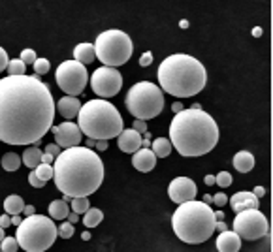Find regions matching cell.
<instances>
[{"label":"cell","mask_w":273,"mask_h":252,"mask_svg":"<svg viewBox=\"0 0 273 252\" xmlns=\"http://www.w3.org/2000/svg\"><path fill=\"white\" fill-rule=\"evenodd\" d=\"M53 119V94L38 73L0 79V141L38 145L51 130Z\"/></svg>","instance_id":"6da1fadb"},{"label":"cell","mask_w":273,"mask_h":252,"mask_svg":"<svg viewBox=\"0 0 273 252\" xmlns=\"http://www.w3.org/2000/svg\"><path fill=\"white\" fill-rule=\"evenodd\" d=\"M104 162L92 149H62L53 162V181L57 188L70 198H89L104 182Z\"/></svg>","instance_id":"7a4b0ae2"},{"label":"cell","mask_w":273,"mask_h":252,"mask_svg":"<svg viewBox=\"0 0 273 252\" xmlns=\"http://www.w3.org/2000/svg\"><path fill=\"white\" fill-rule=\"evenodd\" d=\"M217 141L218 126L209 113L192 108L175 113L170 125V143L181 156H203L215 149Z\"/></svg>","instance_id":"3957f363"},{"label":"cell","mask_w":273,"mask_h":252,"mask_svg":"<svg viewBox=\"0 0 273 252\" xmlns=\"http://www.w3.org/2000/svg\"><path fill=\"white\" fill-rule=\"evenodd\" d=\"M160 89L177 98H192L203 90L207 83L205 66L190 55H170L158 66Z\"/></svg>","instance_id":"277c9868"},{"label":"cell","mask_w":273,"mask_h":252,"mask_svg":"<svg viewBox=\"0 0 273 252\" xmlns=\"http://www.w3.org/2000/svg\"><path fill=\"white\" fill-rule=\"evenodd\" d=\"M215 211L209 203L188 199L179 203L172 216L173 234L188 245L205 243L215 232Z\"/></svg>","instance_id":"5b68a950"},{"label":"cell","mask_w":273,"mask_h":252,"mask_svg":"<svg viewBox=\"0 0 273 252\" xmlns=\"http://www.w3.org/2000/svg\"><path fill=\"white\" fill-rule=\"evenodd\" d=\"M77 126L87 138L104 141L117 138L125 130V123L119 109L104 98L89 100L81 106L77 113Z\"/></svg>","instance_id":"8992f818"},{"label":"cell","mask_w":273,"mask_h":252,"mask_svg":"<svg viewBox=\"0 0 273 252\" xmlns=\"http://www.w3.org/2000/svg\"><path fill=\"white\" fill-rule=\"evenodd\" d=\"M17 245L25 252H45L53 247L57 239V226L49 216L30 215L21 220L17 226Z\"/></svg>","instance_id":"52a82bcc"},{"label":"cell","mask_w":273,"mask_h":252,"mask_svg":"<svg viewBox=\"0 0 273 252\" xmlns=\"http://www.w3.org/2000/svg\"><path fill=\"white\" fill-rule=\"evenodd\" d=\"M125 104L132 117H136L140 121H149L164 111L166 100L158 85L151 83V81H140L128 89Z\"/></svg>","instance_id":"ba28073f"},{"label":"cell","mask_w":273,"mask_h":252,"mask_svg":"<svg viewBox=\"0 0 273 252\" xmlns=\"http://www.w3.org/2000/svg\"><path fill=\"white\" fill-rule=\"evenodd\" d=\"M132 51H134L132 40L123 30L111 28V30H104L102 34L96 36L94 55L104 66H109V68L123 66L125 62L130 60Z\"/></svg>","instance_id":"9c48e42d"},{"label":"cell","mask_w":273,"mask_h":252,"mask_svg":"<svg viewBox=\"0 0 273 252\" xmlns=\"http://www.w3.org/2000/svg\"><path fill=\"white\" fill-rule=\"evenodd\" d=\"M55 81L58 89L68 96H79L85 90L89 81L87 66L77 60H64L55 72Z\"/></svg>","instance_id":"30bf717a"},{"label":"cell","mask_w":273,"mask_h":252,"mask_svg":"<svg viewBox=\"0 0 273 252\" xmlns=\"http://www.w3.org/2000/svg\"><path fill=\"white\" fill-rule=\"evenodd\" d=\"M234 232L247 241H256V239L266 237L270 232L268 216L260 209L239 211L237 216L234 218Z\"/></svg>","instance_id":"8fae6325"},{"label":"cell","mask_w":273,"mask_h":252,"mask_svg":"<svg viewBox=\"0 0 273 252\" xmlns=\"http://www.w3.org/2000/svg\"><path fill=\"white\" fill-rule=\"evenodd\" d=\"M91 89L94 90L96 96L100 98H111L117 96L119 90L123 89V75L117 68L100 66L91 75Z\"/></svg>","instance_id":"7c38bea8"},{"label":"cell","mask_w":273,"mask_h":252,"mask_svg":"<svg viewBox=\"0 0 273 252\" xmlns=\"http://www.w3.org/2000/svg\"><path fill=\"white\" fill-rule=\"evenodd\" d=\"M53 130V136H55V141L60 149H70V147H75L79 145L81 140H83V134L79 130V126L75 123H60L58 126H51Z\"/></svg>","instance_id":"4fadbf2b"},{"label":"cell","mask_w":273,"mask_h":252,"mask_svg":"<svg viewBox=\"0 0 273 252\" xmlns=\"http://www.w3.org/2000/svg\"><path fill=\"white\" fill-rule=\"evenodd\" d=\"M196 194H198L196 182L190 177H175L168 186V196L177 205L183 203V201H188V199H194Z\"/></svg>","instance_id":"5bb4252c"},{"label":"cell","mask_w":273,"mask_h":252,"mask_svg":"<svg viewBox=\"0 0 273 252\" xmlns=\"http://www.w3.org/2000/svg\"><path fill=\"white\" fill-rule=\"evenodd\" d=\"M117 145L123 153L134 154L138 149H142V134L134 128H127L117 136Z\"/></svg>","instance_id":"9a60e30c"},{"label":"cell","mask_w":273,"mask_h":252,"mask_svg":"<svg viewBox=\"0 0 273 252\" xmlns=\"http://www.w3.org/2000/svg\"><path fill=\"white\" fill-rule=\"evenodd\" d=\"M132 166L138 169V171H142V173H149L151 169L157 166V156L155 153L151 151V149H138L134 156H132Z\"/></svg>","instance_id":"2e32d148"},{"label":"cell","mask_w":273,"mask_h":252,"mask_svg":"<svg viewBox=\"0 0 273 252\" xmlns=\"http://www.w3.org/2000/svg\"><path fill=\"white\" fill-rule=\"evenodd\" d=\"M232 205V209L236 211V213H239V211H245V209H258L260 201L258 198L255 196L253 192H237V194H234V196L228 199Z\"/></svg>","instance_id":"e0dca14e"},{"label":"cell","mask_w":273,"mask_h":252,"mask_svg":"<svg viewBox=\"0 0 273 252\" xmlns=\"http://www.w3.org/2000/svg\"><path fill=\"white\" fill-rule=\"evenodd\" d=\"M217 249L218 252H239L241 249V237L232 230V232H220L217 237Z\"/></svg>","instance_id":"ac0fdd59"},{"label":"cell","mask_w":273,"mask_h":252,"mask_svg":"<svg viewBox=\"0 0 273 252\" xmlns=\"http://www.w3.org/2000/svg\"><path fill=\"white\" fill-rule=\"evenodd\" d=\"M58 109V113L64 117V119H73V117H77V113L81 109V102L75 98V96H64V98L58 100V104L55 106Z\"/></svg>","instance_id":"d6986e66"},{"label":"cell","mask_w":273,"mask_h":252,"mask_svg":"<svg viewBox=\"0 0 273 252\" xmlns=\"http://www.w3.org/2000/svg\"><path fill=\"white\" fill-rule=\"evenodd\" d=\"M94 58H96V55H94L92 43H77L73 47V60H77L81 64H91Z\"/></svg>","instance_id":"ffe728a7"},{"label":"cell","mask_w":273,"mask_h":252,"mask_svg":"<svg viewBox=\"0 0 273 252\" xmlns=\"http://www.w3.org/2000/svg\"><path fill=\"white\" fill-rule=\"evenodd\" d=\"M234 168L237 169L239 173H249L251 169L255 168V156L249 151H239L234 156Z\"/></svg>","instance_id":"44dd1931"},{"label":"cell","mask_w":273,"mask_h":252,"mask_svg":"<svg viewBox=\"0 0 273 252\" xmlns=\"http://www.w3.org/2000/svg\"><path fill=\"white\" fill-rule=\"evenodd\" d=\"M42 151H40V147L38 145H34V147H27L25 149V153L21 156V162L27 166V168L34 169L40 162H42Z\"/></svg>","instance_id":"7402d4cb"},{"label":"cell","mask_w":273,"mask_h":252,"mask_svg":"<svg viewBox=\"0 0 273 252\" xmlns=\"http://www.w3.org/2000/svg\"><path fill=\"white\" fill-rule=\"evenodd\" d=\"M70 213V205L62 199H55L49 203V218L51 220H64Z\"/></svg>","instance_id":"603a6c76"},{"label":"cell","mask_w":273,"mask_h":252,"mask_svg":"<svg viewBox=\"0 0 273 252\" xmlns=\"http://www.w3.org/2000/svg\"><path fill=\"white\" fill-rule=\"evenodd\" d=\"M23 207H25V201H23V198L21 196H8L4 199V211H6V215H10V216H14V215H21L23 213Z\"/></svg>","instance_id":"cb8c5ba5"},{"label":"cell","mask_w":273,"mask_h":252,"mask_svg":"<svg viewBox=\"0 0 273 252\" xmlns=\"http://www.w3.org/2000/svg\"><path fill=\"white\" fill-rule=\"evenodd\" d=\"M172 143L170 140H166V138H158V140L151 141V151L155 153L157 158H166V156H170L172 154Z\"/></svg>","instance_id":"d4e9b609"},{"label":"cell","mask_w":273,"mask_h":252,"mask_svg":"<svg viewBox=\"0 0 273 252\" xmlns=\"http://www.w3.org/2000/svg\"><path fill=\"white\" fill-rule=\"evenodd\" d=\"M104 220V213L96 207H89V209L83 213V224L85 228H96Z\"/></svg>","instance_id":"484cf974"},{"label":"cell","mask_w":273,"mask_h":252,"mask_svg":"<svg viewBox=\"0 0 273 252\" xmlns=\"http://www.w3.org/2000/svg\"><path fill=\"white\" fill-rule=\"evenodd\" d=\"M21 156L15 153H6L2 156V168L6 169V171H10V173H14L17 169L21 168Z\"/></svg>","instance_id":"4316f807"},{"label":"cell","mask_w":273,"mask_h":252,"mask_svg":"<svg viewBox=\"0 0 273 252\" xmlns=\"http://www.w3.org/2000/svg\"><path fill=\"white\" fill-rule=\"evenodd\" d=\"M34 173H36V177L38 179H42L43 182L51 181L53 179V166L51 164H43V162H40L36 168L32 169Z\"/></svg>","instance_id":"83f0119b"},{"label":"cell","mask_w":273,"mask_h":252,"mask_svg":"<svg viewBox=\"0 0 273 252\" xmlns=\"http://www.w3.org/2000/svg\"><path fill=\"white\" fill-rule=\"evenodd\" d=\"M8 73L10 75H27V64L21 58H14L8 62Z\"/></svg>","instance_id":"f1b7e54d"},{"label":"cell","mask_w":273,"mask_h":252,"mask_svg":"<svg viewBox=\"0 0 273 252\" xmlns=\"http://www.w3.org/2000/svg\"><path fill=\"white\" fill-rule=\"evenodd\" d=\"M70 207H72L73 213L83 215V213L91 207V201H89V198H72V199H70Z\"/></svg>","instance_id":"f546056e"},{"label":"cell","mask_w":273,"mask_h":252,"mask_svg":"<svg viewBox=\"0 0 273 252\" xmlns=\"http://www.w3.org/2000/svg\"><path fill=\"white\" fill-rule=\"evenodd\" d=\"M0 251L2 252H17L19 251L17 239L15 237H4L2 241H0Z\"/></svg>","instance_id":"4dcf8cb0"},{"label":"cell","mask_w":273,"mask_h":252,"mask_svg":"<svg viewBox=\"0 0 273 252\" xmlns=\"http://www.w3.org/2000/svg\"><path fill=\"white\" fill-rule=\"evenodd\" d=\"M73 226L75 224H72V222H62V224L57 228V235L62 239H70L73 235V232H75Z\"/></svg>","instance_id":"1f68e13d"},{"label":"cell","mask_w":273,"mask_h":252,"mask_svg":"<svg viewBox=\"0 0 273 252\" xmlns=\"http://www.w3.org/2000/svg\"><path fill=\"white\" fill-rule=\"evenodd\" d=\"M232 175L228 173V171H220L218 175H215V184L217 186H220V188H228V186H232Z\"/></svg>","instance_id":"d6a6232c"},{"label":"cell","mask_w":273,"mask_h":252,"mask_svg":"<svg viewBox=\"0 0 273 252\" xmlns=\"http://www.w3.org/2000/svg\"><path fill=\"white\" fill-rule=\"evenodd\" d=\"M49 68H51V66H49V60H47V58H36V60H34V70H36L38 75L47 73Z\"/></svg>","instance_id":"836d02e7"},{"label":"cell","mask_w":273,"mask_h":252,"mask_svg":"<svg viewBox=\"0 0 273 252\" xmlns=\"http://www.w3.org/2000/svg\"><path fill=\"white\" fill-rule=\"evenodd\" d=\"M19 58L29 66V64H34V60H36L38 56H36V51H34V49H29V47H27V49L21 51V56H19Z\"/></svg>","instance_id":"e575fe53"},{"label":"cell","mask_w":273,"mask_h":252,"mask_svg":"<svg viewBox=\"0 0 273 252\" xmlns=\"http://www.w3.org/2000/svg\"><path fill=\"white\" fill-rule=\"evenodd\" d=\"M213 203H215L217 207H224V205L228 203V198H226L224 192H218V194L213 196Z\"/></svg>","instance_id":"d590c367"},{"label":"cell","mask_w":273,"mask_h":252,"mask_svg":"<svg viewBox=\"0 0 273 252\" xmlns=\"http://www.w3.org/2000/svg\"><path fill=\"white\" fill-rule=\"evenodd\" d=\"M29 182L32 184V186H34V188H42V186H45V182H43L42 179H38L34 171H30V173H29Z\"/></svg>","instance_id":"8d00e7d4"},{"label":"cell","mask_w":273,"mask_h":252,"mask_svg":"<svg viewBox=\"0 0 273 252\" xmlns=\"http://www.w3.org/2000/svg\"><path fill=\"white\" fill-rule=\"evenodd\" d=\"M153 64V55L147 51V53H144V55L140 56V66L142 68H147V66H151Z\"/></svg>","instance_id":"74e56055"},{"label":"cell","mask_w":273,"mask_h":252,"mask_svg":"<svg viewBox=\"0 0 273 252\" xmlns=\"http://www.w3.org/2000/svg\"><path fill=\"white\" fill-rule=\"evenodd\" d=\"M8 62H10V58H8V53L0 47V72H4L8 68Z\"/></svg>","instance_id":"f35d334b"},{"label":"cell","mask_w":273,"mask_h":252,"mask_svg":"<svg viewBox=\"0 0 273 252\" xmlns=\"http://www.w3.org/2000/svg\"><path fill=\"white\" fill-rule=\"evenodd\" d=\"M45 153L51 154V156H55V158H57L58 154H60V147H58L57 143H49V145L45 147Z\"/></svg>","instance_id":"ab89813d"},{"label":"cell","mask_w":273,"mask_h":252,"mask_svg":"<svg viewBox=\"0 0 273 252\" xmlns=\"http://www.w3.org/2000/svg\"><path fill=\"white\" fill-rule=\"evenodd\" d=\"M132 126H134V130H136V132H140V134H145V132H147V125H145V121H140V119H136Z\"/></svg>","instance_id":"60d3db41"},{"label":"cell","mask_w":273,"mask_h":252,"mask_svg":"<svg viewBox=\"0 0 273 252\" xmlns=\"http://www.w3.org/2000/svg\"><path fill=\"white\" fill-rule=\"evenodd\" d=\"M12 226V218H10V215H0V228H10Z\"/></svg>","instance_id":"b9f144b4"},{"label":"cell","mask_w":273,"mask_h":252,"mask_svg":"<svg viewBox=\"0 0 273 252\" xmlns=\"http://www.w3.org/2000/svg\"><path fill=\"white\" fill-rule=\"evenodd\" d=\"M253 194H255V196L258 198H264L266 196V188H264V186H255V190H253Z\"/></svg>","instance_id":"7bdbcfd3"},{"label":"cell","mask_w":273,"mask_h":252,"mask_svg":"<svg viewBox=\"0 0 273 252\" xmlns=\"http://www.w3.org/2000/svg\"><path fill=\"white\" fill-rule=\"evenodd\" d=\"M42 162L43 164H51L53 166V162H55V156H51V154H42Z\"/></svg>","instance_id":"ee69618b"},{"label":"cell","mask_w":273,"mask_h":252,"mask_svg":"<svg viewBox=\"0 0 273 252\" xmlns=\"http://www.w3.org/2000/svg\"><path fill=\"white\" fill-rule=\"evenodd\" d=\"M94 147H96L98 151H106V149H108V141H104V140H96V143H94Z\"/></svg>","instance_id":"f6af8a7d"},{"label":"cell","mask_w":273,"mask_h":252,"mask_svg":"<svg viewBox=\"0 0 273 252\" xmlns=\"http://www.w3.org/2000/svg\"><path fill=\"white\" fill-rule=\"evenodd\" d=\"M215 232H226V222H224V220H217Z\"/></svg>","instance_id":"bcb514c9"},{"label":"cell","mask_w":273,"mask_h":252,"mask_svg":"<svg viewBox=\"0 0 273 252\" xmlns=\"http://www.w3.org/2000/svg\"><path fill=\"white\" fill-rule=\"evenodd\" d=\"M34 213H36L34 205H25V207H23V215H25V216H30V215H34Z\"/></svg>","instance_id":"7dc6e473"},{"label":"cell","mask_w":273,"mask_h":252,"mask_svg":"<svg viewBox=\"0 0 273 252\" xmlns=\"http://www.w3.org/2000/svg\"><path fill=\"white\" fill-rule=\"evenodd\" d=\"M66 218H68V222H72V224H75V222H77V220H79V215H77V213H68V216H66Z\"/></svg>","instance_id":"c3c4849f"},{"label":"cell","mask_w":273,"mask_h":252,"mask_svg":"<svg viewBox=\"0 0 273 252\" xmlns=\"http://www.w3.org/2000/svg\"><path fill=\"white\" fill-rule=\"evenodd\" d=\"M172 109H173V111H175V113H179V111H183L185 108H183V104H181V102H173Z\"/></svg>","instance_id":"681fc988"},{"label":"cell","mask_w":273,"mask_h":252,"mask_svg":"<svg viewBox=\"0 0 273 252\" xmlns=\"http://www.w3.org/2000/svg\"><path fill=\"white\" fill-rule=\"evenodd\" d=\"M203 181H205L207 186H213V184H215V175H205V179H203Z\"/></svg>","instance_id":"f907efd6"},{"label":"cell","mask_w":273,"mask_h":252,"mask_svg":"<svg viewBox=\"0 0 273 252\" xmlns=\"http://www.w3.org/2000/svg\"><path fill=\"white\" fill-rule=\"evenodd\" d=\"M10 218H12V224H14V226H19V224H21V220H23L19 215H14V216H10Z\"/></svg>","instance_id":"816d5d0a"},{"label":"cell","mask_w":273,"mask_h":252,"mask_svg":"<svg viewBox=\"0 0 273 252\" xmlns=\"http://www.w3.org/2000/svg\"><path fill=\"white\" fill-rule=\"evenodd\" d=\"M253 36H255V38H260V36H262V28L260 27L253 28Z\"/></svg>","instance_id":"f5cc1de1"},{"label":"cell","mask_w":273,"mask_h":252,"mask_svg":"<svg viewBox=\"0 0 273 252\" xmlns=\"http://www.w3.org/2000/svg\"><path fill=\"white\" fill-rule=\"evenodd\" d=\"M224 216H226V215H224L222 211H217L215 213V220H224Z\"/></svg>","instance_id":"db71d44e"},{"label":"cell","mask_w":273,"mask_h":252,"mask_svg":"<svg viewBox=\"0 0 273 252\" xmlns=\"http://www.w3.org/2000/svg\"><path fill=\"white\" fill-rule=\"evenodd\" d=\"M94 143H96V140H91V138H87V149H94Z\"/></svg>","instance_id":"11a10c76"},{"label":"cell","mask_w":273,"mask_h":252,"mask_svg":"<svg viewBox=\"0 0 273 252\" xmlns=\"http://www.w3.org/2000/svg\"><path fill=\"white\" fill-rule=\"evenodd\" d=\"M203 203H213V196L211 194H205L203 196Z\"/></svg>","instance_id":"9f6ffc18"},{"label":"cell","mask_w":273,"mask_h":252,"mask_svg":"<svg viewBox=\"0 0 273 252\" xmlns=\"http://www.w3.org/2000/svg\"><path fill=\"white\" fill-rule=\"evenodd\" d=\"M81 239H83V241H89V239H91V232H83Z\"/></svg>","instance_id":"6f0895ef"},{"label":"cell","mask_w":273,"mask_h":252,"mask_svg":"<svg viewBox=\"0 0 273 252\" xmlns=\"http://www.w3.org/2000/svg\"><path fill=\"white\" fill-rule=\"evenodd\" d=\"M179 27H181V28H188V21H185V19H183V21L179 23Z\"/></svg>","instance_id":"680465c9"},{"label":"cell","mask_w":273,"mask_h":252,"mask_svg":"<svg viewBox=\"0 0 273 252\" xmlns=\"http://www.w3.org/2000/svg\"><path fill=\"white\" fill-rule=\"evenodd\" d=\"M6 237V232H4V228H0V241Z\"/></svg>","instance_id":"91938a15"},{"label":"cell","mask_w":273,"mask_h":252,"mask_svg":"<svg viewBox=\"0 0 273 252\" xmlns=\"http://www.w3.org/2000/svg\"><path fill=\"white\" fill-rule=\"evenodd\" d=\"M0 252H2V251H0Z\"/></svg>","instance_id":"94428289"}]
</instances>
